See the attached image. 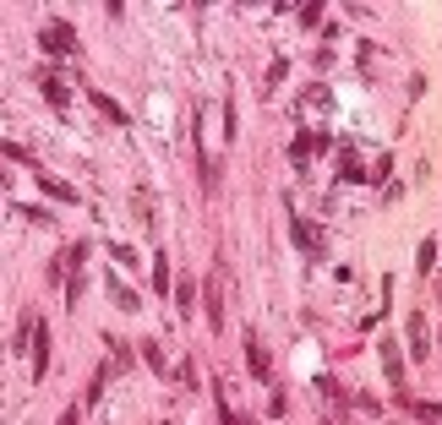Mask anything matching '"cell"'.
<instances>
[{
	"label": "cell",
	"mask_w": 442,
	"mask_h": 425,
	"mask_svg": "<svg viewBox=\"0 0 442 425\" xmlns=\"http://www.w3.org/2000/svg\"><path fill=\"white\" fill-rule=\"evenodd\" d=\"M39 44L49 49V55H77V49H82V44H77V27H66V22H44Z\"/></svg>",
	"instance_id": "6da1fadb"
},
{
	"label": "cell",
	"mask_w": 442,
	"mask_h": 425,
	"mask_svg": "<svg viewBox=\"0 0 442 425\" xmlns=\"http://www.w3.org/2000/svg\"><path fill=\"white\" fill-rule=\"evenodd\" d=\"M44 365H49V327L33 322V376L44 382Z\"/></svg>",
	"instance_id": "7a4b0ae2"
},
{
	"label": "cell",
	"mask_w": 442,
	"mask_h": 425,
	"mask_svg": "<svg viewBox=\"0 0 442 425\" xmlns=\"http://www.w3.org/2000/svg\"><path fill=\"white\" fill-rule=\"evenodd\" d=\"M39 191H44V197H55V202H82V191L66 185V180H55V175H39Z\"/></svg>",
	"instance_id": "3957f363"
},
{
	"label": "cell",
	"mask_w": 442,
	"mask_h": 425,
	"mask_svg": "<svg viewBox=\"0 0 442 425\" xmlns=\"http://www.w3.org/2000/svg\"><path fill=\"white\" fill-rule=\"evenodd\" d=\"M410 355H415V360H426V355H431V338H426V316H421V311L410 316Z\"/></svg>",
	"instance_id": "277c9868"
},
{
	"label": "cell",
	"mask_w": 442,
	"mask_h": 425,
	"mask_svg": "<svg viewBox=\"0 0 442 425\" xmlns=\"http://www.w3.org/2000/svg\"><path fill=\"white\" fill-rule=\"evenodd\" d=\"M39 93H44L49 104H55V109H66V104H71V93H66V82H61V77H49V71L39 77Z\"/></svg>",
	"instance_id": "5b68a950"
},
{
	"label": "cell",
	"mask_w": 442,
	"mask_h": 425,
	"mask_svg": "<svg viewBox=\"0 0 442 425\" xmlns=\"http://www.w3.org/2000/svg\"><path fill=\"white\" fill-rule=\"evenodd\" d=\"M295 245H300L306 257H322V235H317L312 223H300V218H295Z\"/></svg>",
	"instance_id": "8992f818"
},
{
	"label": "cell",
	"mask_w": 442,
	"mask_h": 425,
	"mask_svg": "<svg viewBox=\"0 0 442 425\" xmlns=\"http://www.w3.org/2000/svg\"><path fill=\"white\" fill-rule=\"evenodd\" d=\"M87 104H93V109H104V115H109L115 125H126V121H131V115H126V109H121L115 99H109V93H87Z\"/></svg>",
	"instance_id": "52a82bcc"
},
{
	"label": "cell",
	"mask_w": 442,
	"mask_h": 425,
	"mask_svg": "<svg viewBox=\"0 0 442 425\" xmlns=\"http://www.w3.org/2000/svg\"><path fill=\"white\" fill-rule=\"evenodd\" d=\"M246 365H252L257 382H268V355H262V344H257V338H246Z\"/></svg>",
	"instance_id": "ba28073f"
},
{
	"label": "cell",
	"mask_w": 442,
	"mask_h": 425,
	"mask_svg": "<svg viewBox=\"0 0 442 425\" xmlns=\"http://www.w3.org/2000/svg\"><path fill=\"white\" fill-rule=\"evenodd\" d=\"M208 322L224 327V300H219V278H208Z\"/></svg>",
	"instance_id": "9c48e42d"
},
{
	"label": "cell",
	"mask_w": 442,
	"mask_h": 425,
	"mask_svg": "<svg viewBox=\"0 0 442 425\" xmlns=\"http://www.w3.org/2000/svg\"><path fill=\"white\" fill-rule=\"evenodd\" d=\"M338 175H344V180H366V169H360L355 147H344V159H338Z\"/></svg>",
	"instance_id": "30bf717a"
},
{
	"label": "cell",
	"mask_w": 442,
	"mask_h": 425,
	"mask_svg": "<svg viewBox=\"0 0 442 425\" xmlns=\"http://www.w3.org/2000/svg\"><path fill=\"white\" fill-rule=\"evenodd\" d=\"M109 300L121 305V311H137V295H131V289H126L121 278H109Z\"/></svg>",
	"instance_id": "8fae6325"
},
{
	"label": "cell",
	"mask_w": 442,
	"mask_h": 425,
	"mask_svg": "<svg viewBox=\"0 0 442 425\" xmlns=\"http://www.w3.org/2000/svg\"><path fill=\"white\" fill-rule=\"evenodd\" d=\"M142 360L153 365V371H159V376H169V360H164V349L153 344V338H147V344H142Z\"/></svg>",
	"instance_id": "7c38bea8"
},
{
	"label": "cell",
	"mask_w": 442,
	"mask_h": 425,
	"mask_svg": "<svg viewBox=\"0 0 442 425\" xmlns=\"http://www.w3.org/2000/svg\"><path fill=\"white\" fill-rule=\"evenodd\" d=\"M153 289H159V295H169V262H164V251L153 257Z\"/></svg>",
	"instance_id": "4fadbf2b"
},
{
	"label": "cell",
	"mask_w": 442,
	"mask_h": 425,
	"mask_svg": "<svg viewBox=\"0 0 442 425\" xmlns=\"http://www.w3.org/2000/svg\"><path fill=\"white\" fill-rule=\"evenodd\" d=\"M410 414H421V420H442V404H421V398H404Z\"/></svg>",
	"instance_id": "5bb4252c"
},
{
	"label": "cell",
	"mask_w": 442,
	"mask_h": 425,
	"mask_svg": "<svg viewBox=\"0 0 442 425\" xmlns=\"http://www.w3.org/2000/svg\"><path fill=\"white\" fill-rule=\"evenodd\" d=\"M415 267H421V273H431V267H437V240H421V257H415Z\"/></svg>",
	"instance_id": "9a60e30c"
},
{
	"label": "cell",
	"mask_w": 442,
	"mask_h": 425,
	"mask_svg": "<svg viewBox=\"0 0 442 425\" xmlns=\"http://www.w3.org/2000/svg\"><path fill=\"white\" fill-rule=\"evenodd\" d=\"M382 365H388V376H393V382H404V365H399V349H393V344L382 349Z\"/></svg>",
	"instance_id": "2e32d148"
},
{
	"label": "cell",
	"mask_w": 442,
	"mask_h": 425,
	"mask_svg": "<svg viewBox=\"0 0 442 425\" xmlns=\"http://www.w3.org/2000/svg\"><path fill=\"white\" fill-rule=\"evenodd\" d=\"M0 153H6V159H17V164H33V153H27L22 142H0Z\"/></svg>",
	"instance_id": "e0dca14e"
},
{
	"label": "cell",
	"mask_w": 442,
	"mask_h": 425,
	"mask_svg": "<svg viewBox=\"0 0 442 425\" xmlns=\"http://www.w3.org/2000/svg\"><path fill=\"white\" fill-rule=\"evenodd\" d=\"M104 382H109V365L99 371V376H93V382H87V404H99V393H104Z\"/></svg>",
	"instance_id": "ac0fdd59"
},
{
	"label": "cell",
	"mask_w": 442,
	"mask_h": 425,
	"mask_svg": "<svg viewBox=\"0 0 442 425\" xmlns=\"http://www.w3.org/2000/svg\"><path fill=\"white\" fill-rule=\"evenodd\" d=\"M109 257H115L121 267H137V251H131V245H109Z\"/></svg>",
	"instance_id": "d6986e66"
},
{
	"label": "cell",
	"mask_w": 442,
	"mask_h": 425,
	"mask_svg": "<svg viewBox=\"0 0 442 425\" xmlns=\"http://www.w3.org/2000/svg\"><path fill=\"white\" fill-rule=\"evenodd\" d=\"M77 414H82V409H66V414H61V425H77Z\"/></svg>",
	"instance_id": "ffe728a7"
},
{
	"label": "cell",
	"mask_w": 442,
	"mask_h": 425,
	"mask_svg": "<svg viewBox=\"0 0 442 425\" xmlns=\"http://www.w3.org/2000/svg\"><path fill=\"white\" fill-rule=\"evenodd\" d=\"M235 425H257V420H235Z\"/></svg>",
	"instance_id": "44dd1931"
}]
</instances>
